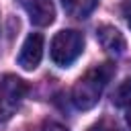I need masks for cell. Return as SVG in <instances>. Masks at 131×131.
I'll return each instance as SVG.
<instances>
[{
    "mask_svg": "<svg viewBox=\"0 0 131 131\" xmlns=\"http://www.w3.org/2000/svg\"><path fill=\"white\" fill-rule=\"evenodd\" d=\"M113 74H115V66H113L111 61L100 63V66H94L92 70H88V72L76 82V86H74V90H72V100H74V104H76L80 111L92 108V106L98 102V98H100L104 86L108 84V80L113 78Z\"/></svg>",
    "mask_w": 131,
    "mask_h": 131,
    "instance_id": "cell-1",
    "label": "cell"
},
{
    "mask_svg": "<svg viewBox=\"0 0 131 131\" xmlns=\"http://www.w3.org/2000/svg\"><path fill=\"white\" fill-rule=\"evenodd\" d=\"M82 51H84V37L76 29H66V31L55 33V37L51 39V45H49L51 61L59 68L72 66L80 57Z\"/></svg>",
    "mask_w": 131,
    "mask_h": 131,
    "instance_id": "cell-2",
    "label": "cell"
},
{
    "mask_svg": "<svg viewBox=\"0 0 131 131\" xmlns=\"http://www.w3.org/2000/svg\"><path fill=\"white\" fill-rule=\"evenodd\" d=\"M25 94H27V84L20 78L6 74L0 80V123L8 121L14 115Z\"/></svg>",
    "mask_w": 131,
    "mask_h": 131,
    "instance_id": "cell-3",
    "label": "cell"
},
{
    "mask_svg": "<svg viewBox=\"0 0 131 131\" xmlns=\"http://www.w3.org/2000/svg\"><path fill=\"white\" fill-rule=\"evenodd\" d=\"M41 57H43V35L41 33L27 35V39L20 47V53H18V66L23 70L31 72L41 63Z\"/></svg>",
    "mask_w": 131,
    "mask_h": 131,
    "instance_id": "cell-4",
    "label": "cell"
},
{
    "mask_svg": "<svg viewBox=\"0 0 131 131\" xmlns=\"http://www.w3.org/2000/svg\"><path fill=\"white\" fill-rule=\"evenodd\" d=\"M23 4V8L27 10L29 18L33 25L37 27H47L53 23V16H55V10H53V4L51 0H18Z\"/></svg>",
    "mask_w": 131,
    "mask_h": 131,
    "instance_id": "cell-5",
    "label": "cell"
},
{
    "mask_svg": "<svg viewBox=\"0 0 131 131\" xmlns=\"http://www.w3.org/2000/svg\"><path fill=\"white\" fill-rule=\"evenodd\" d=\"M96 39H98V43L102 45V49L108 51L111 55H121V53L125 51V47H127L123 33H121L119 29L111 27V25L98 27V29H96Z\"/></svg>",
    "mask_w": 131,
    "mask_h": 131,
    "instance_id": "cell-6",
    "label": "cell"
},
{
    "mask_svg": "<svg viewBox=\"0 0 131 131\" xmlns=\"http://www.w3.org/2000/svg\"><path fill=\"white\" fill-rule=\"evenodd\" d=\"M63 10L74 18H86L98 6V0H61Z\"/></svg>",
    "mask_w": 131,
    "mask_h": 131,
    "instance_id": "cell-7",
    "label": "cell"
},
{
    "mask_svg": "<svg viewBox=\"0 0 131 131\" xmlns=\"http://www.w3.org/2000/svg\"><path fill=\"white\" fill-rule=\"evenodd\" d=\"M113 102H115V106H121V108L131 106V78L123 80L117 86V90L113 92Z\"/></svg>",
    "mask_w": 131,
    "mask_h": 131,
    "instance_id": "cell-8",
    "label": "cell"
},
{
    "mask_svg": "<svg viewBox=\"0 0 131 131\" xmlns=\"http://www.w3.org/2000/svg\"><path fill=\"white\" fill-rule=\"evenodd\" d=\"M41 131H68L61 123H55V121H47L43 127H41Z\"/></svg>",
    "mask_w": 131,
    "mask_h": 131,
    "instance_id": "cell-9",
    "label": "cell"
},
{
    "mask_svg": "<svg viewBox=\"0 0 131 131\" xmlns=\"http://www.w3.org/2000/svg\"><path fill=\"white\" fill-rule=\"evenodd\" d=\"M125 119H127V125L131 127V106H127V115H125Z\"/></svg>",
    "mask_w": 131,
    "mask_h": 131,
    "instance_id": "cell-10",
    "label": "cell"
},
{
    "mask_svg": "<svg viewBox=\"0 0 131 131\" xmlns=\"http://www.w3.org/2000/svg\"><path fill=\"white\" fill-rule=\"evenodd\" d=\"M129 27H131V14H129Z\"/></svg>",
    "mask_w": 131,
    "mask_h": 131,
    "instance_id": "cell-11",
    "label": "cell"
}]
</instances>
